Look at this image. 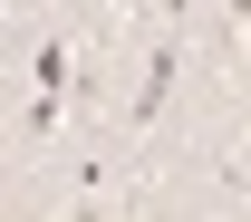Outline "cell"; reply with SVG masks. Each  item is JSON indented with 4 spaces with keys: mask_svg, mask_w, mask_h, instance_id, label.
Returning <instances> with one entry per match:
<instances>
[{
    "mask_svg": "<svg viewBox=\"0 0 251 222\" xmlns=\"http://www.w3.org/2000/svg\"><path fill=\"white\" fill-rule=\"evenodd\" d=\"M164 97H174V39H155V58H145V77H135V97H126V126H155Z\"/></svg>",
    "mask_w": 251,
    "mask_h": 222,
    "instance_id": "1",
    "label": "cell"
},
{
    "mask_svg": "<svg viewBox=\"0 0 251 222\" xmlns=\"http://www.w3.org/2000/svg\"><path fill=\"white\" fill-rule=\"evenodd\" d=\"M145 10H164V20H184V10H203V0H145Z\"/></svg>",
    "mask_w": 251,
    "mask_h": 222,
    "instance_id": "2",
    "label": "cell"
},
{
    "mask_svg": "<svg viewBox=\"0 0 251 222\" xmlns=\"http://www.w3.org/2000/svg\"><path fill=\"white\" fill-rule=\"evenodd\" d=\"M232 29H242V39H251V0H232Z\"/></svg>",
    "mask_w": 251,
    "mask_h": 222,
    "instance_id": "3",
    "label": "cell"
}]
</instances>
